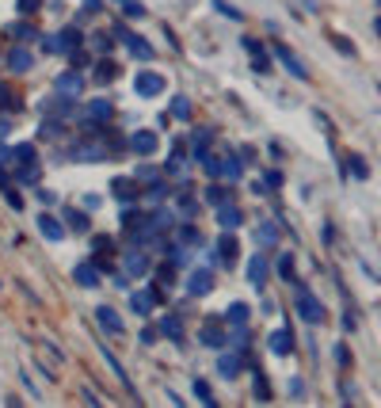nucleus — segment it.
Returning a JSON list of instances; mask_svg holds the SVG:
<instances>
[{"label":"nucleus","mask_w":381,"mask_h":408,"mask_svg":"<svg viewBox=\"0 0 381 408\" xmlns=\"http://www.w3.org/2000/svg\"><path fill=\"white\" fill-rule=\"evenodd\" d=\"M54 88H58L61 96H73V99H76V96L84 92V76H81V69H65L58 81H54Z\"/></svg>","instance_id":"obj_17"},{"label":"nucleus","mask_w":381,"mask_h":408,"mask_svg":"<svg viewBox=\"0 0 381 408\" xmlns=\"http://www.w3.org/2000/svg\"><path fill=\"white\" fill-rule=\"evenodd\" d=\"M96 325L103 328V332H111V336H122V332H126V321H122V317L111 310V305H99V310H96Z\"/></svg>","instance_id":"obj_16"},{"label":"nucleus","mask_w":381,"mask_h":408,"mask_svg":"<svg viewBox=\"0 0 381 408\" xmlns=\"http://www.w3.org/2000/svg\"><path fill=\"white\" fill-rule=\"evenodd\" d=\"M214 138H218V130H214V126H198V130H190V160L203 157V153L214 146Z\"/></svg>","instance_id":"obj_15"},{"label":"nucleus","mask_w":381,"mask_h":408,"mask_svg":"<svg viewBox=\"0 0 381 408\" xmlns=\"http://www.w3.org/2000/svg\"><path fill=\"white\" fill-rule=\"evenodd\" d=\"M61 134H65V123H61V118H50V115L42 118V126H39V138H50V141H54V138H61Z\"/></svg>","instance_id":"obj_36"},{"label":"nucleus","mask_w":381,"mask_h":408,"mask_svg":"<svg viewBox=\"0 0 381 408\" xmlns=\"http://www.w3.org/2000/svg\"><path fill=\"white\" fill-rule=\"evenodd\" d=\"M198 344H206V347H214V351H221V347H225V332H221L218 317H206L203 332H198Z\"/></svg>","instance_id":"obj_18"},{"label":"nucleus","mask_w":381,"mask_h":408,"mask_svg":"<svg viewBox=\"0 0 381 408\" xmlns=\"http://www.w3.org/2000/svg\"><path fill=\"white\" fill-rule=\"evenodd\" d=\"M168 88V81L161 73H153V69H141L138 76H133V96H141V99H153V96H161Z\"/></svg>","instance_id":"obj_3"},{"label":"nucleus","mask_w":381,"mask_h":408,"mask_svg":"<svg viewBox=\"0 0 381 408\" xmlns=\"http://www.w3.org/2000/svg\"><path fill=\"white\" fill-rule=\"evenodd\" d=\"M73 160H84V164H96V160H111V149H107V138H81L76 146L69 149Z\"/></svg>","instance_id":"obj_2"},{"label":"nucleus","mask_w":381,"mask_h":408,"mask_svg":"<svg viewBox=\"0 0 381 408\" xmlns=\"http://www.w3.org/2000/svg\"><path fill=\"white\" fill-rule=\"evenodd\" d=\"M12 160H16V164H31V160H39V157H35V146H31V141H19V146L12 149Z\"/></svg>","instance_id":"obj_40"},{"label":"nucleus","mask_w":381,"mask_h":408,"mask_svg":"<svg viewBox=\"0 0 381 408\" xmlns=\"http://www.w3.org/2000/svg\"><path fill=\"white\" fill-rule=\"evenodd\" d=\"M161 302H164V297H161V290H153V286H145V290H133V294H130V310L138 313V317H149Z\"/></svg>","instance_id":"obj_7"},{"label":"nucleus","mask_w":381,"mask_h":408,"mask_svg":"<svg viewBox=\"0 0 381 408\" xmlns=\"http://www.w3.org/2000/svg\"><path fill=\"white\" fill-rule=\"evenodd\" d=\"M39 8H42V0H16V12L19 16H35Z\"/></svg>","instance_id":"obj_53"},{"label":"nucleus","mask_w":381,"mask_h":408,"mask_svg":"<svg viewBox=\"0 0 381 408\" xmlns=\"http://www.w3.org/2000/svg\"><path fill=\"white\" fill-rule=\"evenodd\" d=\"M133 180H138V183L145 187V183H153V180H161V168H153V164H141V168H138V172H133Z\"/></svg>","instance_id":"obj_48"},{"label":"nucleus","mask_w":381,"mask_h":408,"mask_svg":"<svg viewBox=\"0 0 381 408\" xmlns=\"http://www.w3.org/2000/svg\"><path fill=\"white\" fill-rule=\"evenodd\" d=\"M111 195H115L122 206H126V203H138V195H141V183L133 180V175H118V180L111 183Z\"/></svg>","instance_id":"obj_11"},{"label":"nucleus","mask_w":381,"mask_h":408,"mask_svg":"<svg viewBox=\"0 0 381 408\" xmlns=\"http://www.w3.org/2000/svg\"><path fill=\"white\" fill-rule=\"evenodd\" d=\"M267 279H271V263H267L263 252H255V256L248 260V282L255 286V290H263Z\"/></svg>","instance_id":"obj_13"},{"label":"nucleus","mask_w":381,"mask_h":408,"mask_svg":"<svg viewBox=\"0 0 381 408\" xmlns=\"http://www.w3.org/2000/svg\"><path fill=\"white\" fill-rule=\"evenodd\" d=\"M168 118H190V99L187 96H176L172 99V115Z\"/></svg>","instance_id":"obj_46"},{"label":"nucleus","mask_w":381,"mask_h":408,"mask_svg":"<svg viewBox=\"0 0 381 408\" xmlns=\"http://www.w3.org/2000/svg\"><path fill=\"white\" fill-rule=\"evenodd\" d=\"M218 260L221 263H225V267L233 271V267H237V260H240V240L237 237H233L229 233V229H225V233H221V240H218Z\"/></svg>","instance_id":"obj_12"},{"label":"nucleus","mask_w":381,"mask_h":408,"mask_svg":"<svg viewBox=\"0 0 381 408\" xmlns=\"http://www.w3.org/2000/svg\"><path fill=\"white\" fill-rule=\"evenodd\" d=\"M335 362H340L343 370L351 367V351H347V344H340V347H335Z\"/></svg>","instance_id":"obj_59"},{"label":"nucleus","mask_w":381,"mask_h":408,"mask_svg":"<svg viewBox=\"0 0 381 408\" xmlns=\"http://www.w3.org/2000/svg\"><path fill=\"white\" fill-rule=\"evenodd\" d=\"M141 218H145V214H141V210H138V206H133V203H126V206H122V225H126L130 233H133V229L141 225Z\"/></svg>","instance_id":"obj_39"},{"label":"nucleus","mask_w":381,"mask_h":408,"mask_svg":"<svg viewBox=\"0 0 381 408\" xmlns=\"http://www.w3.org/2000/svg\"><path fill=\"white\" fill-rule=\"evenodd\" d=\"M164 195H172V187H168L164 180H153V183H145V203H161Z\"/></svg>","instance_id":"obj_37"},{"label":"nucleus","mask_w":381,"mask_h":408,"mask_svg":"<svg viewBox=\"0 0 381 408\" xmlns=\"http://www.w3.org/2000/svg\"><path fill=\"white\" fill-rule=\"evenodd\" d=\"M69 61H73V69H84V65H88V53L76 46V50H69Z\"/></svg>","instance_id":"obj_56"},{"label":"nucleus","mask_w":381,"mask_h":408,"mask_svg":"<svg viewBox=\"0 0 381 408\" xmlns=\"http://www.w3.org/2000/svg\"><path fill=\"white\" fill-rule=\"evenodd\" d=\"M81 397H84V401H88V404H92V408H99V404H103V401H99V397H96L92 389H88V385H84V389H81Z\"/></svg>","instance_id":"obj_63"},{"label":"nucleus","mask_w":381,"mask_h":408,"mask_svg":"<svg viewBox=\"0 0 381 408\" xmlns=\"http://www.w3.org/2000/svg\"><path fill=\"white\" fill-rule=\"evenodd\" d=\"M240 367H244V355H240V351H221V355H218V374H221V378H237V374H240Z\"/></svg>","instance_id":"obj_19"},{"label":"nucleus","mask_w":381,"mask_h":408,"mask_svg":"<svg viewBox=\"0 0 381 408\" xmlns=\"http://www.w3.org/2000/svg\"><path fill=\"white\" fill-rule=\"evenodd\" d=\"M218 175H225L229 183H240V175H244V160H240V153H229L225 160H221V172Z\"/></svg>","instance_id":"obj_26"},{"label":"nucleus","mask_w":381,"mask_h":408,"mask_svg":"<svg viewBox=\"0 0 381 408\" xmlns=\"http://www.w3.org/2000/svg\"><path fill=\"white\" fill-rule=\"evenodd\" d=\"M183 168H187V160H183V146H176V149H172V157H168V164H164V172H168V175H183Z\"/></svg>","instance_id":"obj_38"},{"label":"nucleus","mask_w":381,"mask_h":408,"mask_svg":"<svg viewBox=\"0 0 381 408\" xmlns=\"http://www.w3.org/2000/svg\"><path fill=\"white\" fill-rule=\"evenodd\" d=\"M267 340H271V351H275V355H290V351H294V328H290V325H286V328H275Z\"/></svg>","instance_id":"obj_23"},{"label":"nucleus","mask_w":381,"mask_h":408,"mask_svg":"<svg viewBox=\"0 0 381 408\" xmlns=\"http://www.w3.org/2000/svg\"><path fill=\"white\" fill-rule=\"evenodd\" d=\"M88 118L111 123V118H115V103H111V99H92V103H88Z\"/></svg>","instance_id":"obj_29"},{"label":"nucleus","mask_w":381,"mask_h":408,"mask_svg":"<svg viewBox=\"0 0 381 408\" xmlns=\"http://www.w3.org/2000/svg\"><path fill=\"white\" fill-rule=\"evenodd\" d=\"M294 310H298V317H301L305 325H324V321H328V313H324L320 297L313 294L301 279H294Z\"/></svg>","instance_id":"obj_1"},{"label":"nucleus","mask_w":381,"mask_h":408,"mask_svg":"<svg viewBox=\"0 0 381 408\" xmlns=\"http://www.w3.org/2000/svg\"><path fill=\"white\" fill-rule=\"evenodd\" d=\"M39 203H42V206H54V203H58V195L46 191V187H39Z\"/></svg>","instance_id":"obj_60"},{"label":"nucleus","mask_w":381,"mask_h":408,"mask_svg":"<svg viewBox=\"0 0 381 408\" xmlns=\"http://www.w3.org/2000/svg\"><path fill=\"white\" fill-rule=\"evenodd\" d=\"M156 282H161V286H168V290H172V286H176V267H172V263H164V267H156Z\"/></svg>","instance_id":"obj_50"},{"label":"nucleus","mask_w":381,"mask_h":408,"mask_svg":"<svg viewBox=\"0 0 381 408\" xmlns=\"http://www.w3.org/2000/svg\"><path fill=\"white\" fill-rule=\"evenodd\" d=\"M138 340H141V344H145V347H149V344H156V328H145V332H141Z\"/></svg>","instance_id":"obj_64"},{"label":"nucleus","mask_w":381,"mask_h":408,"mask_svg":"<svg viewBox=\"0 0 381 408\" xmlns=\"http://www.w3.org/2000/svg\"><path fill=\"white\" fill-rule=\"evenodd\" d=\"M39 233L46 237V240H61V237H65V225H61L54 214H46V210H42V218H39Z\"/></svg>","instance_id":"obj_27"},{"label":"nucleus","mask_w":381,"mask_h":408,"mask_svg":"<svg viewBox=\"0 0 381 408\" xmlns=\"http://www.w3.org/2000/svg\"><path fill=\"white\" fill-rule=\"evenodd\" d=\"M347 172H351L355 180H370V164L358 157V153H347Z\"/></svg>","instance_id":"obj_33"},{"label":"nucleus","mask_w":381,"mask_h":408,"mask_svg":"<svg viewBox=\"0 0 381 408\" xmlns=\"http://www.w3.org/2000/svg\"><path fill=\"white\" fill-rule=\"evenodd\" d=\"M31 65H35V58H31V50L24 46V42H16V46L8 50V58H4L8 73H31Z\"/></svg>","instance_id":"obj_10"},{"label":"nucleus","mask_w":381,"mask_h":408,"mask_svg":"<svg viewBox=\"0 0 381 408\" xmlns=\"http://www.w3.org/2000/svg\"><path fill=\"white\" fill-rule=\"evenodd\" d=\"M115 39H122V42H126L133 58H141V61H153V58H156V50L149 46V42H145L141 35H133V31H126V27H122V24L115 27Z\"/></svg>","instance_id":"obj_6"},{"label":"nucleus","mask_w":381,"mask_h":408,"mask_svg":"<svg viewBox=\"0 0 381 408\" xmlns=\"http://www.w3.org/2000/svg\"><path fill=\"white\" fill-rule=\"evenodd\" d=\"M8 35H12L16 42H31V39L39 35V31L31 27V24H12V27H8Z\"/></svg>","instance_id":"obj_41"},{"label":"nucleus","mask_w":381,"mask_h":408,"mask_svg":"<svg viewBox=\"0 0 381 408\" xmlns=\"http://www.w3.org/2000/svg\"><path fill=\"white\" fill-rule=\"evenodd\" d=\"M328 42H332V46L343 53V58H355V46H351V42H347L343 35H328Z\"/></svg>","instance_id":"obj_52"},{"label":"nucleus","mask_w":381,"mask_h":408,"mask_svg":"<svg viewBox=\"0 0 381 408\" xmlns=\"http://www.w3.org/2000/svg\"><path fill=\"white\" fill-rule=\"evenodd\" d=\"M8 130H12V115H0V141L8 138Z\"/></svg>","instance_id":"obj_62"},{"label":"nucleus","mask_w":381,"mask_h":408,"mask_svg":"<svg viewBox=\"0 0 381 408\" xmlns=\"http://www.w3.org/2000/svg\"><path fill=\"white\" fill-rule=\"evenodd\" d=\"M103 12V0H84V16H96Z\"/></svg>","instance_id":"obj_61"},{"label":"nucleus","mask_w":381,"mask_h":408,"mask_svg":"<svg viewBox=\"0 0 381 408\" xmlns=\"http://www.w3.org/2000/svg\"><path fill=\"white\" fill-rule=\"evenodd\" d=\"M210 290H214V275H210V271H190L187 294H190V297H206Z\"/></svg>","instance_id":"obj_20"},{"label":"nucleus","mask_w":381,"mask_h":408,"mask_svg":"<svg viewBox=\"0 0 381 408\" xmlns=\"http://www.w3.org/2000/svg\"><path fill=\"white\" fill-rule=\"evenodd\" d=\"M65 218H69V229H73V233H92V218H88L84 210L69 206V210H65Z\"/></svg>","instance_id":"obj_31"},{"label":"nucleus","mask_w":381,"mask_h":408,"mask_svg":"<svg viewBox=\"0 0 381 408\" xmlns=\"http://www.w3.org/2000/svg\"><path fill=\"white\" fill-rule=\"evenodd\" d=\"M42 50H46V53H65V50H61V39H58V35H42Z\"/></svg>","instance_id":"obj_55"},{"label":"nucleus","mask_w":381,"mask_h":408,"mask_svg":"<svg viewBox=\"0 0 381 408\" xmlns=\"http://www.w3.org/2000/svg\"><path fill=\"white\" fill-rule=\"evenodd\" d=\"M225 198H233V195H229V187H221V183H210V187H206V203L221 206Z\"/></svg>","instance_id":"obj_44"},{"label":"nucleus","mask_w":381,"mask_h":408,"mask_svg":"<svg viewBox=\"0 0 381 408\" xmlns=\"http://www.w3.org/2000/svg\"><path fill=\"white\" fill-rule=\"evenodd\" d=\"M42 115H50V118H61V123H65V118H73L76 115V99L73 96H46V99H42Z\"/></svg>","instance_id":"obj_4"},{"label":"nucleus","mask_w":381,"mask_h":408,"mask_svg":"<svg viewBox=\"0 0 381 408\" xmlns=\"http://www.w3.org/2000/svg\"><path fill=\"white\" fill-rule=\"evenodd\" d=\"M156 332L168 336V340H176V344H183V336H187V328H183V317L179 313H168L161 325H156Z\"/></svg>","instance_id":"obj_21"},{"label":"nucleus","mask_w":381,"mask_h":408,"mask_svg":"<svg viewBox=\"0 0 381 408\" xmlns=\"http://www.w3.org/2000/svg\"><path fill=\"white\" fill-rule=\"evenodd\" d=\"M58 39H61V50H65V53H69V50H76V46H84L81 27H65V31H58Z\"/></svg>","instance_id":"obj_32"},{"label":"nucleus","mask_w":381,"mask_h":408,"mask_svg":"<svg viewBox=\"0 0 381 408\" xmlns=\"http://www.w3.org/2000/svg\"><path fill=\"white\" fill-rule=\"evenodd\" d=\"M252 69H255V73H267V69H271V53H267V46L252 50Z\"/></svg>","instance_id":"obj_43"},{"label":"nucleus","mask_w":381,"mask_h":408,"mask_svg":"<svg viewBox=\"0 0 381 408\" xmlns=\"http://www.w3.org/2000/svg\"><path fill=\"white\" fill-rule=\"evenodd\" d=\"M218 222H221V229H240L244 214H240V206L233 203V198H225V203L218 206Z\"/></svg>","instance_id":"obj_22"},{"label":"nucleus","mask_w":381,"mask_h":408,"mask_svg":"<svg viewBox=\"0 0 381 408\" xmlns=\"http://www.w3.org/2000/svg\"><path fill=\"white\" fill-rule=\"evenodd\" d=\"M118 4H122V16H126V19H145V4H141V0H118Z\"/></svg>","instance_id":"obj_42"},{"label":"nucleus","mask_w":381,"mask_h":408,"mask_svg":"<svg viewBox=\"0 0 381 408\" xmlns=\"http://www.w3.org/2000/svg\"><path fill=\"white\" fill-rule=\"evenodd\" d=\"M115 76H118V65L111 61V58L96 61V81H99V84H111V81H115Z\"/></svg>","instance_id":"obj_35"},{"label":"nucleus","mask_w":381,"mask_h":408,"mask_svg":"<svg viewBox=\"0 0 381 408\" xmlns=\"http://www.w3.org/2000/svg\"><path fill=\"white\" fill-rule=\"evenodd\" d=\"M103 359H107L111 374H115V378L122 382V389H126V393L133 397V401H141V397H138V385L130 382V374H126V367H122V362H118V355H115V351H107V344H103Z\"/></svg>","instance_id":"obj_14"},{"label":"nucleus","mask_w":381,"mask_h":408,"mask_svg":"<svg viewBox=\"0 0 381 408\" xmlns=\"http://www.w3.org/2000/svg\"><path fill=\"white\" fill-rule=\"evenodd\" d=\"M19 111V96H12V88L0 84V115H16Z\"/></svg>","instance_id":"obj_34"},{"label":"nucleus","mask_w":381,"mask_h":408,"mask_svg":"<svg viewBox=\"0 0 381 408\" xmlns=\"http://www.w3.org/2000/svg\"><path fill=\"white\" fill-rule=\"evenodd\" d=\"M195 397H198V401H203V404H210V408L218 404V401H214V393H210V385H206L203 378H195Z\"/></svg>","instance_id":"obj_51"},{"label":"nucleus","mask_w":381,"mask_h":408,"mask_svg":"<svg viewBox=\"0 0 381 408\" xmlns=\"http://www.w3.org/2000/svg\"><path fill=\"white\" fill-rule=\"evenodd\" d=\"M4 198H8V206H12V210H24V195L12 191V183H4Z\"/></svg>","instance_id":"obj_54"},{"label":"nucleus","mask_w":381,"mask_h":408,"mask_svg":"<svg viewBox=\"0 0 381 408\" xmlns=\"http://www.w3.org/2000/svg\"><path fill=\"white\" fill-rule=\"evenodd\" d=\"M73 279L81 282L84 290H96V286H99V267H96L92 260H88V263H76V267H73Z\"/></svg>","instance_id":"obj_24"},{"label":"nucleus","mask_w":381,"mask_h":408,"mask_svg":"<svg viewBox=\"0 0 381 408\" xmlns=\"http://www.w3.org/2000/svg\"><path fill=\"white\" fill-rule=\"evenodd\" d=\"M275 271H278V279H283V282H294V279H298V267H294V252H283V256L275 260Z\"/></svg>","instance_id":"obj_30"},{"label":"nucleus","mask_w":381,"mask_h":408,"mask_svg":"<svg viewBox=\"0 0 381 408\" xmlns=\"http://www.w3.org/2000/svg\"><path fill=\"white\" fill-rule=\"evenodd\" d=\"M214 8H218V12H221V16H229V19H233V24H244V12H240V8H233V4H229V0H214Z\"/></svg>","instance_id":"obj_47"},{"label":"nucleus","mask_w":381,"mask_h":408,"mask_svg":"<svg viewBox=\"0 0 381 408\" xmlns=\"http://www.w3.org/2000/svg\"><path fill=\"white\" fill-rule=\"evenodd\" d=\"M244 362H248V370H252V385H255V397H260V404H267V401H271V382L263 378V370L255 367L252 359H244Z\"/></svg>","instance_id":"obj_25"},{"label":"nucleus","mask_w":381,"mask_h":408,"mask_svg":"<svg viewBox=\"0 0 381 408\" xmlns=\"http://www.w3.org/2000/svg\"><path fill=\"white\" fill-rule=\"evenodd\" d=\"M92 248L103 252V256H111V252H115V240H111L107 233H92Z\"/></svg>","instance_id":"obj_49"},{"label":"nucleus","mask_w":381,"mask_h":408,"mask_svg":"<svg viewBox=\"0 0 381 408\" xmlns=\"http://www.w3.org/2000/svg\"><path fill=\"white\" fill-rule=\"evenodd\" d=\"M255 240H263V245H275V240H278V229H275L271 222H260V225H255Z\"/></svg>","instance_id":"obj_45"},{"label":"nucleus","mask_w":381,"mask_h":408,"mask_svg":"<svg viewBox=\"0 0 381 408\" xmlns=\"http://www.w3.org/2000/svg\"><path fill=\"white\" fill-rule=\"evenodd\" d=\"M248 317H252V310L244 302H229L225 313H221V321H225V325H248Z\"/></svg>","instance_id":"obj_28"},{"label":"nucleus","mask_w":381,"mask_h":408,"mask_svg":"<svg viewBox=\"0 0 381 408\" xmlns=\"http://www.w3.org/2000/svg\"><path fill=\"white\" fill-rule=\"evenodd\" d=\"M263 187H267V191H275V187H283V172H267V175H263Z\"/></svg>","instance_id":"obj_58"},{"label":"nucleus","mask_w":381,"mask_h":408,"mask_svg":"<svg viewBox=\"0 0 381 408\" xmlns=\"http://www.w3.org/2000/svg\"><path fill=\"white\" fill-rule=\"evenodd\" d=\"M130 149L138 153V157H156V149H161V138H156L153 130H133V134H130Z\"/></svg>","instance_id":"obj_9"},{"label":"nucleus","mask_w":381,"mask_h":408,"mask_svg":"<svg viewBox=\"0 0 381 408\" xmlns=\"http://www.w3.org/2000/svg\"><path fill=\"white\" fill-rule=\"evenodd\" d=\"M96 50L111 53V50H115V35H96Z\"/></svg>","instance_id":"obj_57"},{"label":"nucleus","mask_w":381,"mask_h":408,"mask_svg":"<svg viewBox=\"0 0 381 408\" xmlns=\"http://www.w3.org/2000/svg\"><path fill=\"white\" fill-rule=\"evenodd\" d=\"M153 271V263H149V256H145V252L133 245L130 252H126V260H122V275H126V279H145V275Z\"/></svg>","instance_id":"obj_5"},{"label":"nucleus","mask_w":381,"mask_h":408,"mask_svg":"<svg viewBox=\"0 0 381 408\" xmlns=\"http://www.w3.org/2000/svg\"><path fill=\"white\" fill-rule=\"evenodd\" d=\"M271 53H275V58H278V61L286 65L290 73L298 76V81H309V69H305V65H301V58H298V53H294V50L286 46V42H275V46H271Z\"/></svg>","instance_id":"obj_8"}]
</instances>
